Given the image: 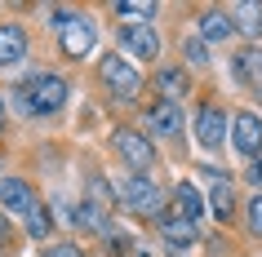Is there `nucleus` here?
<instances>
[{"instance_id":"nucleus-15","label":"nucleus","mask_w":262,"mask_h":257,"mask_svg":"<svg viewBox=\"0 0 262 257\" xmlns=\"http://www.w3.org/2000/svg\"><path fill=\"white\" fill-rule=\"evenodd\" d=\"M160 235L173 244V253H182V248H191L200 240V226L195 222H178V217H160Z\"/></svg>"},{"instance_id":"nucleus-27","label":"nucleus","mask_w":262,"mask_h":257,"mask_svg":"<svg viewBox=\"0 0 262 257\" xmlns=\"http://www.w3.org/2000/svg\"><path fill=\"white\" fill-rule=\"evenodd\" d=\"M0 124H5V107H0Z\"/></svg>"},{"instance_id":"nucleus-14","label":"nucleus","mask_w":262,"mask_h":257,"mask_svg":"<svg viewBox=\"0 0 262 257\" xmlns=\"http://www.w3.org/2000/svg\"><path fill=\"white\" fill-rule=\"evenodd\" d=\"M231 36H235L231 14H222V9H209V14L200 18V40H205V44H222V40H231Z\"/></svg>"},{"instance_id":"nucleus-16","label":"nucleus","mask_w":262,"mask_h":257,"mask_svg":"<svg viewBox=\"0 0 262 257\" xmlns=\"http://www.w3.org/2000/svg\"><path fill=\"white\" fill-rule=\"evenodd\" d=\"M209 208H213L222 222L235 213V191H231V182H227V177H218V173L209 177Z\"/></svg>"},{"instance_id":"nucleus-22","label":"nucleus","mask_w":262,"mask_h":257,"mask_svg":"<svg viewBox=\"0 0 262 257\" xmlns=\"http://www.w3.org/2000/svg\"><path fill=\"white\" fill-rule=\"evenodd\" d=\"M182 54H187V62H195V67H209V44L200 40V36L182 40Z\"/></svg>"},{"instance_id":"nucleus-5","label":"nucleus","mask_w":262,"mask_h":257,"mask_svg":"<svg viewBox=\"0 0 262 257\" xmlns=\"http://www.w3.org/2000/svg\"><path fill=\"white\" fill-rule=\"evenodd\" d=\"M120 44L134 58H142V62H151V58L160 54V36L151 31V22H124L120 27Z\"/></svg>"},{"instance_id":"nucleus-18","label":"nucleus","mask_w":262,"mask_h":257,"mask_svg":"<svg viewBox=\"0 0 262 257\" xmlns=\"http://www.w3.org/2000/svg\"><path fill=\"white\" fill-rule=\"evenodd\" d=\"M156 84L165 89V102H178V98H187V89H191V80H187V71H182V67H160Z\"/></svg>"},{"instance_id":"nucleus-6","label":"nucleus","mask_w":262,"mask_h":257,"mask_svg":"<svg viewBox=\"0 0 262 257\" xmlns=\"http://www.w3.org/2000/svg\"><path fill=\"white\" fill-rule=\"evenodd\" d=\"M227 129H231V142H235V151H240V155H249V160H253V155L262 151V120L253 115V111H240Z\"/></svg>"},{"instance_id":"nucleus-24","label":"nucleus","mask_w":262,"mask_h":257,"mask_svg":"<svg viewBox=\"0 0 262 257\" xmlns=\"http://www.w3.org/2000/svg\"><path fill=\"white\" fill-rule=\"evenodd\" d=\"M40 257H84V253H80V244H54V248H45Z\"/></svg>"},{"instance_id":"nucleus-1","label":"nucleus","mask_w":262,"mask_h":257,"mask_svg":"<svg viewBox=\"0 0 262 257\" xmlns=\"http://www.w3.org/2000/svg\"><path fill=\"white\" fill-rule=\"evenodd\" d=\"M67 102V80L62 76H36V80L14 89V107L23 115H54Z\"/></svg>"},{"instance_id":"nucleus-21","label":"nucleus","mask_w":262,"mask_h":257,"mask_svg":"<svg viewBox=\"0 0 262 257\" xmlns=\"http://www.w3.org/2000/svg\"><path fill=\"white\" fill-rule=\"evenodd\" d=\"M116 14H120V18H147V22H151V18H156V5H147V0H120Z\"/></svg>"},{"instance_id":"nucleus-13","label":"nucleus","mask_w":262,"mask_h":257,"mask_svg":"<svg viewBox=\"0 0 262 257\" xmlns=\"http://www.w3.org/2000/svg\"><path fill=\"white\" fill-rule=\"evenodd\" d=\"M235 80L262 94V49H258V44H249V49L235 54Z\"/></svg>"},{"instance_id":"nucleus-19","label":"nucleus","mask_w":262,"mask_h":257,"mask_svg":"<svg viewBox=\"0 0 262 257\" xmlns=\"http://www.w3.org/2000/svg\"><path fill=\"white\" fill-rule=\"evenodd\" d=\"M76 226H89V230H107V217H102V204H80L76 213H71Z\"/></svg>"},{"instance_id":"nucleus-20","label":"nucleus","mask_w":262,"mask_h":257,"mask_svg":"<svg viewBox=\"0 0 262 257\" xmlns=\"http://www.w3.org/2000/svg\"><path fill=\"white\" fill-rule=\"evenodd\" d=\"M49 230H54V217H49V208H40V204H36V208L27 213V235H31V240H45Z\"/></svg>"},{"instance_id":"nucleus-26","label":"nucleus","mask_w":262,"mask_h":257,"mask_svg":"<svg viewBox=\"0 0 262 257\" xmlns=\"http://www.w3.org/2000/svg\"><path fill=\"white\" fill-rule=\"evenodd\" d=\"M0 244H9V222H5V213H0Z\"/></svg>"},{"instance_id":"nucleus-12","label":"nucleus","mask_w":262,"mask_h":257,"mask_svg":"<svg viewBox=\"0 0 262 257\" xmlns=\"http://www.w3.org/2000/svg\"><path fill=\"white\" fill-rule=\"evenodd\" d=\"M27 58V31L18 22H5L0 27V67H18Z\"/></svg>"},{"instance_id":"nucleus-8","label":"nucleus","mask_w":262,"mask_h":257,"mask_svg":"<svg viewBox=\"0 0 262 257\" xmlns=\"http://www.w3.org/2000/svg\"><path fill=\"white\" fill-rule=\"evenodd\" d=\"M195 137H200L205 151L222 147V137H227V115H222V107H213V102L200 107V115H195Z\"/></svg>"},{"instance_id":"nucleus-17","label":"nucleus","mask_w":262,"mask_h":257,"mask_svg":"<svg viewBox=\"0 0 262 257\" xmlns=\"http://www.w3.org/2000/svg\"><path fill=\"white\" fill-rule=\"evenodd\" d=\"M235 22V31L240 36H249V40H258L262 36V5H235V9H227Z\"/></svg>"},{"instance_id":"nucleus-25","label":"nucleus","mask_w":262,"mask_h":257,"mask_svg":"<svg viewBox=\"0 0 262 257\" xmlns=\"http://www.w3.org/2000/svg\"><path fill=\"white\" fill-rule=\"evenodd\" d=\"M249 182H253V186H258V195H262V151H258V155H253V164H249Z\"/></svg>"},{"instance_id":"nucleus-10","label":"nucleus","mask_w":262,"mask_h":257,"mask_svg":"<svg viewBox=\"0 0 262 257\" xmlns=\"http://www.w3.org/2000/svg\"><path fill=\"white\" fill-rule=\"evenodd\" d=\"M200 213H205V204H200V191H195L191 182H178L169 208H160V217H178V222H195Z\"/></svg>"},{"instance_id":"nucleus-4","label":"nucleus","mask_w":262,"mask_h":257,"mask_svg":"<svg viewBox=\"0 0 262 257\" xmlns=\"http://www.w3.org/2000/svg\"><path fill=\"white\" fill-rule=\"evenodd\" d=\"M98 71H102V84H107V89L120 98V102H134V98L142 94V76L129 67L124 58H116V54L102 58V67H98Z\"/></svg>"},{"instance_id":"nucleus-11","label":"nucleus","mask_w":262,"mask_h":257,"mask_svg":"<svg viewBox=\"0 0 262 257\" xmlns=\"http://www.w3.org/2000/svg\"><path fill=\"white\" fill-rule=\"evenodd\" d=\"M147 129H151V137H178L182 133V107L178 102H151Z\"/></svg>"},{"instance_id":"nucleus-7","label":"nucleus","mask_w":262,"mask_h":257,"mask_svg":"<svg viewBox=\"0 0 262 257\" xmlns=\"http://www.w3.org/2000/svg\"><path fill=\"white\" fill-rule=\"evenodd\" d=\"M116 151L134 169H151L156 164V151H151V137H142L138 129H116Z\"/></svg>"},{"instance_id":"nucleus-2","label":"nucleus","mask_w":262,"mask_h":257,"mask_svg":"<svg viewBox=\"0 0 262 257\" xmlns=\"http://www.w3.org/2000/svg\"><path fill=\"white\" fill-rule=\"evenodd\" d=\"M116 195L129 213H160V186L147 173H129L116 182Z\"/></svg>"},{"instance_id":"nucleus-23","label":"nucleus","mask_w":262,"mask_h":257,"mask_svg":"<svg viewBox=\"0 0 262 257\" xmlns=\"http://www.w3.org/2000/svg\"><path fill=\"white\" fill-rule=\"evenodd\" d=\"M249 230H253V235H262V195H253V200H249Z\"/></svg>"},{"instance_id":"nucleus-3","label":"nucleus","mask_w":262,"mask_h":257,"mask_svg":"<svg viewBox=\"0 0 262 257\" xmlns=\"http://www.w3.org/2000/svg\"><path fill=\"white\" fill-rule=\"evenodd\" d=\"M58 40H62V54H67V58H84V54H94L98 31H94V22H89V18L58 14Z\"/></svg>"},{"instance_id":"nucleus-9","label":"nucleus","mask_w":262,"mask_h":257,"mask_svg":"<svg viewBox=\"0 0 262 257\" xmlns=\"http://www.w3.org/2000/svg\"><path fill=\"white\" fill-rule=\"evenodd\" d=\"M36 208V195L23 177H0V213H14V217H27Z\"/></svg>"}]
</instances>
